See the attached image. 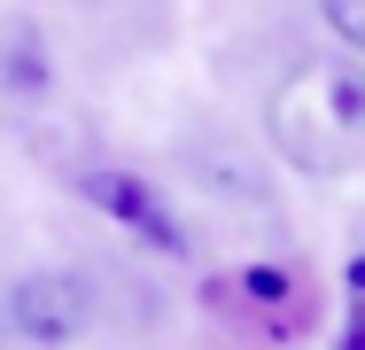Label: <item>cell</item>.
I'll use <instances>...</instances> for the list:
<instances>
[{"mask_svg": "<svg viewBox=\"0 0 365 350\" xmlns=\"http://www.w3.org/2000/svg\"><path fill=\"white\" fill-rule=\"evenodd\" d=\"M264 133L280 148V164L303 171V179L365 171V63L350 47L295 63L264 101Z\"/></svg>", "mask_w": 365, "mask_h": 350, "instance_id": "cell-1", "label": "cell"}, {"mask_svg": "<svg viewBox=\"0 0 365 350\" xmlns=\"http://www.w3.org/2000/svg\"><path fill=\"white\" fill-rule=\"evenodd\" d=\"M0 319H8L16 343L63 350V343H78V335L93 327V288H86L78 273H24L16 288H8Z\"/></svg>", "mask_w": 365, "mask_h": 350, "instance_id": "cell-2", "label": "cell"}, {"mask_svg": "<svg viewBox=\"0 0 365 350\" xmlns=\"http://www.w3.org/2000/svg\"><path fill=\"white\" fill-rule=\"evenodd\" d=\"M78 195L101 210V218H117L133 241L148 249H163V257H187V226H179V210L163 203L155 187H148L140 171H117V164H93V171H78Z\"/></svg>", "mask_w": 365, "mask_h": 350, "instance_id": "cell-3", "label": "cell"}, {"mask_svg": "<svg viewBox=\"0 0 365 350\" xmlns=\"http://www.w3.org/2000/svg\"><path fill=\"white\" fill-rule=\"evenodd\" d=\"M47 78H55V55H47V39H39V24L31 16H0V94H47Z\"/></svg>", "mask_w": 365, "mask_h": 350, "instance_id": "cell-4", "label": "cell"}, {"mask_svg": "<svg viewBox=\"0 0 365 350\" xmlns=\"http://www.w3.org/2000/svg\"><path fill=\"white\" fill-rule=\"evenodd\" d=\"M319 16H327V31L365 63V0H319Z\"/></svg>", "mask_w": 365, "mask_h": 350, "instance_id": "cell-5", "label": "cell"}, {"mask_svg": "<svg viewBox=\"0 0 365 350\" xmlns=\"http://www.w3.org/2000/svg\"><path fill=\"white\" fill-rule=\"evenodd\" d=\"M342 350H365V257L350 273V319H342Z\"/></svg>", "mask_w": 365, "mask_h": 350, "instance_id": "cell-6", "label": "cell"}]
</instances>
